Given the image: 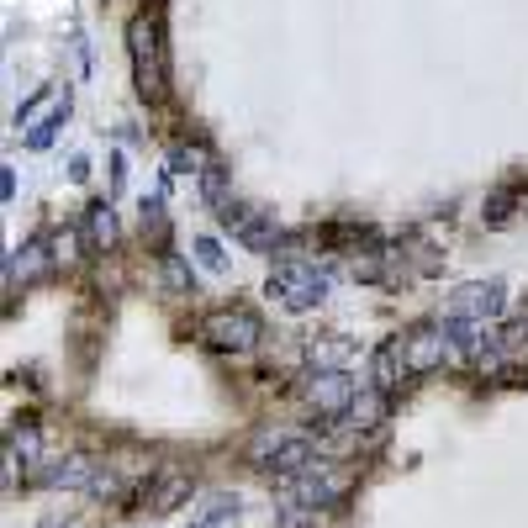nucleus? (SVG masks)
Wrapping results in <instances>:
<instances>
[{"label":"nucleus","mask_w":528,"mask_h":528,"mask_svg":"<svg viewBox=\"0 0 528 528\" xmlns=\"http://www.w3.org/2000/svg\"><path fill=\"white\" fill-rule=\"evenodd\" d=\"M264 291L270 301H280L286 312H312L328 301V270H317V264H275L270 280H264Z\"/></svg>","instance_id":"f257e3e1"},{"label":"nucleus","mask_w":528,"mask_h":528,"mask_svg":"<svg viewBox=\"0 0 528 528\" xmlns=\"http://www.w3.org/2000/svg\"><path fill=\"white\" fill-rule=\"evenodd\" d=\"M254 460L264 470H275V481H296L301 470H312L323 455H317V444L307 439V433L270 428V433H259V439H254Z\"/></svg>","instance_id":"f03ea898"},{"label":"nucleus","mask_w":528,"mask_h":528,"mask_svg":"<svg viewBox=\"0 0 528 528\" xmlns=\"http://www.w3.org/2000/svg\"><path fill=\"white\" fill-rule=\"evenodd\" d=\"M259 317L249 307H217L212 317L201 323V344L217 349V354H249L259 344Z\"/></svg>","instance_id":"7ed1b4c3"},{"label":"nucleus","mask_w":528,"mask_h":528,"mask_svg":"<svg viewBox=\"0 0 528 528\" xmlns=\"http://www.w3.org/2000/svg\"><path fill=\"white\" fill-rule=\"evenodd\" d=\"M127 48H132V69H138V90L143 96H159L164 90V53H159V22L154 16H138L127 27Z\"/></svg>","instance_id":"20e7f679"},{"label":"nucleus","mask_w":528,"mask_h":528,"mask_svg":"<svg viewBox=\"0 0 528 528\" xmlns=\"http://www.w3.org/2000/svg\"><path fill=\"white\" fill-rule=\"evenodd\" d=\"M222 222H228V233L243 243V249H254V254H270L275 243H280V222H275V212H264V206H254V201H233V206H222Z\"/></svg>","instance_id":"39448f33"},{"label":"nucleus","mask_w":528,"mask_h":528,"mask_svg":"<svg viewBox=\"0 0 528 528\" xmlns=\"http://www.w3.org/2000/svg\"><path fill=\"white\" fill-rule=\"evenodd\" d=\"M286 492L296 507H328L349 492V470L344 465H328V460H317L312 470H301L296 481H286Z\"/></svg>","instance_id":"423d86ee"},{"label":"nucleus","mask_w":528,"mask_h":528,"mask_svg":"<svg viewBox=\"0 0 528 528\" xmlns=\"http://www.w3.org/2000/svg\"><path fill=\"white\" fill-rule=\"evenodd\" d=\"M502 307H507V286H502V280H465V286L449 296V317H465V323L502 317Z\"/></svg>","instance_id":"0eeeda50"},{"label":"nucleus","mask_w":528,"mask_h":528,"mask_svg":"<svg viewBox=\"0 0 528 528\" xmlns=\"http://www.w3.org/2000/svg\"><path fill=\"white\" fill-rule=\"evenodd\" d=\"M301 391H307V402L323 412V418H338V412H349V402H354V391L338 370H312Z\"/></svg>","instance_id":"6e6552de"},{"label":"nucleus","mask_w":528,"mask_h":528,"mask_svg":"<svg viewBox=\"0 0 528 528\" xmlns=\"http://www.w3.org/2000/svg\"><path fill=\"white\" fill-rule=\"evenodd\" d=\"M449 360V338H444V328H418L407 338V370L412 375H423V370H439Z\"/></svg>","instance_id":"1a4fd4ad"},{"label":"nucleus","mask_w":528,"mask_h":528,"mask_svg":"<svg viewBox=\"0 0 528 528\" xmlns=\"http://www.w3.org/2000/svg\"><path fill=\"white\" fill-rule=\"evenodd\" d=\"M37 481H43V486H59V492H90L96 465H90V455H69V460H59V465H48Z\"/></svg>","instance_id":"9d476101"},{"label":"nucleus","mask_w":528,"mask_h":528,"mask_svg":"<svg viewBox=\"0 0 528 528\" xmlns=\"http://www.w3.org/2000/svg\"><path fill=\"white\" fill-rule=\"evenodd\" d=\"M191 497V476H185V470H164V476L148 486V507H154V513H175V507Z\"/></svg>","instance_id":"9b49d317"},{"label":"nucleus","mask_w":528,"mask_h":528,"mask_svg":"<svg viewBox=\"0 0 528 528\" xmlns=\"http://www.w3.org/2000/svg\"><path fill=\"white\" fill-rule=\"evenodd\" d=\"M386 418V391H354V402H349V412H344V423L360 433V428H375Z\"/></svg>","instance_id":"f8f14e48"},{"label":"nucleus","mask_w":528,"mask_h":528,"mask_svg":"<svg viewBox=\"0 0 528 528\" xmlns=\"http://www.w3.org/2000/svg\"><path fill=\"white\" fill-rule=\"evenodd\" d=\"M349 354H354L349 338H312V344H307L312 370H344V365H349Z\"/></svg>","instance_id":"ddd939ff"},{"label":"nucleus","mask_w":528,"mask_h":528,"mask_svg":"<svg viewBox=\"0 0 528 528\" xmlns=\"http://www.w3.org/2000/svg\"><path fill=\"white\" fill-rule=\"evenodd\" d=\"M407 375V338H386L375 349V381H402Z\"/></svg>","instance_id":"4468645a"},{"label":"nucleus","mask_w":528,"mask_h":528,"mask_svg":"<svg viewBox=\"0 0 528 528\" xmlns=\"http://www.w3.org/2000/svg\"><path fill=\"white\" fill-rule=\"evenodd\" d=\"M85 238H90V249H111V243H117V217H111V206H90L85 212Z\"/></svg>","instance_id":"2eb2a0df"},{"label":"nucleus","mask_w":528,"mask_h":528,"mask_svg":"<svg viewBox=\"0 0 528 528\" xmlns=\"http://www.w3.org/2000/svg\"><path fill=\"white\" fill-rule=\"evenodd\" d=\"M233 518H238V497H212L191 518V528H222V523H233Z\"/></svg>","instance_id":"dca6fc26"},{"label":"nucleus","mask_w":528,"mask_h":528,"mask_svg":"<svg viewBox=\"0 0 528 528\" xmlns=\"http://www.w3.org/2000/svg\"><path fill=\"white\" fill-rule=\"evenodd\" d=\"M43 264H48V249H43V243H27L22 259H6V280H11V286H16V280H32Z\"/></svg>","instance_id":"f3484780"},{"label":"nucleus","mask_w":528,"mask_h":528,"mask_svg":"<svg viewBox=\"0 0 528 528\" xmlns=\"http://www.w3.org/2000/svg\"><path fill=\"white\" fill-rule=\"evenodd\" d=\"M159 275H164L169 291H196V275H191V264H185L180 254H164L159 259Z\"/></svg>","instance_id":"a211bd4d"},{"label":"nucleus","mask_w":528,"mask_h":528,"mask_svg":"<svg viewBox=\"0 0 528 528\" xmlns=\"http://www.w3.org/2000/svg\"><path fill=\"white\" fill-rule=\"evenodd\" d=\"M201 196L212 201L217 212L228 206V169H222V164H206V175H201Z\"/></svg>","instance_id":"6ab92c4d"},{"label":"nucleus","mask_w":528,"mask_h":528,"mask_svg":"<svg viewBox=\"0 0 528 528\" xmlns=\"http://www.w3.org/2000/svg\"><path fill=\"white\" fill-rule=\"evenodd\" d=\"M191 249H196V259H201V270H212V275L228 270V254H222V243H217L212 233H201V238L191 243Z\"/></svg>","instance_id":"aec40b11"},{"label":"nucleus","mask_w":528,"mask_h":528,"mask_svg":"<svg viewBox=\"0 0 528 528\" xmlns=\"http://www.w3.org/2000/svg\"><path fill=\"white\" fill-rule=\"evenodd\" d=\"M169 169H175V175H206V159L196 154V148L175 143V148H169Z\"/></svg>","instance_id":"412c9836"},{"label":"nucleus","mask_w":528,"mask_h":528,"mask_svg":"<svg viewBox=\"0 0 528 528\" xmlns=\"http://www.w3.org/2000/svg\"><path fill=\"white\" fill-rule=\"evenodd\" d=\"M37 449H43V433H37V428H16L11 433V460H37Z\"/></svg>","instance_id":"4be33fe9"},{"label":"nucleus","mask_w":528,"mask_h":528,"mask_svg":"<svg viewBox=\"0 0 528 528\" xmlns=\"http://www.w3.org/2000/svg\"><path fill=\"white\" fill-rule=\"evenodd\" d=\"M280 528H323V523H317V507L286 502V507H280Z\"/></svg>","instance_id":"5701e85b"},{"label":"nucleus","mask_w":528,"mask_h":528,"mask_svg":"<svg viewBox=\"0 0 528 528\" xmlns=\"http://www.w3.org/2000/svg\"><path fill=\"white\" fill-rule=\"evenodd\" d=\"M53 101H59V90H53V85H48V90H37V96H32L22 111H16V122H22V127H32V122H37V111H43V106H53Z\"/></svg>","instance_id":"b1692460"},{"label":"nucleus","mask_w":528,"mask_h":528,"mask_svg":"<svg viewBox=\"0 0 528 528\" xmlns=\"http://www.w3.org/2000/svg\"><path fill=\"white\" fill-rule=\"evenodd\" d=\"M507 217H513V196H492V206H486V222H492V228H502Z\"/></svg>","instance_id":"393cba45"},{"label":"nucleus","mask_w":528,"mask_h":528,"mask_svg":"<svg viewBox=\"0 0 528 528\" xmlns=\"http://www.w3.org/2000/svg\"><path fill=\"white\" fill-rule=\"evenodd\" d=\"M59 127H64V117H53L48 127H32V132H27V148H48V143H53V132H59Z\"/></svg>","instance_id":"a878e982"},{"label":"nucleus","mask_w":528,"mask_h":528,"mask_svg":"<svg viewBox=\"0 0 528 528\" xmlns=\"http://www.w3.org/2000/svg\"><path fill=\"white\" fill-rule=\"evenodd\" d=\"M523 328H528V317H523Z\"/></svg>","instance_id":"bb28decb"}]
</instances>
